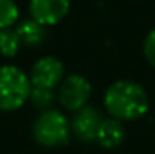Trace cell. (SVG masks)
<instances>
[{
    "label": "cell",
    "instance_id": "6da1fadb",
    "mask_svg": "<svg viewBox=\"0 0 155 154\" xmlns=\"http://www.w3.org/2000/svg\"><path fill=\"white\" fill-rule=\"evenodd\" d=\"M149 94L142 85L130 80L110 83L104 93V108L107 115L119 121L140 119L149 111Z\"/></svg>",
    "mask_w": 155,
    "mask_h": 154
},
{
    "label": "cell",
    "instance_id": "7a4b0ae2",
    "mask_svg": "<svg viewBox=\"0 0 155 154\" xmlns=\"http://www.w3.org/2000/svg\"><path fill=\"white\" fill-rule=\"evenodd\" d=\"M31 83L28 75L15 65L0 67V109L17 111L30 98Z\"/></svg>",
    "mask_w": 155,
    "mask_h": 154
},
{
    "label": "cell",
    "instance_id": "3957f363",
    "mask_svg": "<svg viewBox=\"0 0 155 154\" xmlns=\"http://www.w3.org/2000/svg\"><path fill=\"white\" fill-rule=\"evenodd\" d=\"M31 134L38 144L45 148L63 146L71 138V123L60 109H46L41 111L33 121Z\"/></svg>",
    "mask_w": 155,
    "mask_h": 154
},
{
    "label": "cell",
    "instance_id": "277c9868",
    "mask_svg": "<svg viewBox=\"0 0 155 154\" xmlns=\"http://www.w3.org/2000/svg\"><path fill=\"white\" fill-rule=\"evenodd\" d=\"M91 93H93V86L89 80L84 78L83 75H69L58 86L56 100L66 111L76 113L81 108L87 106Z\"/></svg>",
    "mask_w": 155,
    "mask_h": 154
},
{
    "label": "cell",
    "instance_id": "5b68a950",
    "mask_svg": "<svg viewBox=\"0 0 155 154\" xmlns=\"http://www.w3.org/2000/svg\"><path fill=\"white\" fill-rule=\"evenodd\" d=\"M28 78L31 88L54 90L64 80V65L56 56H41L33 63Z\"/></svg>",
    "mask_w": 155,
    "mask_h": 154
},
{
    "label": "cell",
    "instance_id": "8992f818",
    "mask_svg": "<svg viewBox=\"0 0 155 154\" xmlns=\"http://www.w3.org/2000/svg\"><path fill=\"white\" fill-rule=\"evenodd\" d=\"M102 119L104 118H102L101 111L97 108L89 106V104L84 106L79 111H76L73 119L69 121L71 123V134L83 142L96 141V136H97V131Z\"/></svg>",
    "mask_w": 155,
    "mask_h": 154
},
{
    "label": "cell",
    "instance_id": "52a82bcc",
    "mask_svg": "<svg viewBox=\"0 0 155 154\" xmlns=\"http://www.w3.org/2000/svg\"><path fill=\"white\" fill-rule=\"evenodd\" d=\"M69 0H30V15L36 23L48 27L56 25L69 12Z\"/></svg>",
    "mask_w": 155,
    "mask_h": 154
},
{
    "label": "cell",
    "instance_id": "ba28073f",
    "mask_svg": "<svg viewBox=\"0 0 155 154\" xmlns=\"http://www.w3.org/2000/svg\"><path fill=\"white\" fill-rule=\"evenodd\" d=\"M125 139V128L122 121L114 119V118H104L99 126L96 141L99 142V146L104 149H116L119 148Z\"/></svg>",
    "mask_w": 155,
    "mask_h": 154
},
{
    "label": "cell",
    "instance_id": "9c48e42d",
    "mask_svg": "<svg viewBox=\"0 0 155 154\" xmlns=\"http://www.w3.org/2000/svg\"><path fill=\"white\" fill-rule=\"evenodd\" d=\"M15 30H17L18 36H20L21 43H25V45H28V46H36V45H40V43H43V40H45V36H46L45 27L36 23L31 18L18 22Z\"/></svg>",
    "mask_w": 155,
    "mask_h": 154
},
{
    "label": "cell",
    "instance_id": "30bf717a",
    "mask_svg": "<svg viewBox=\"0 0 155 154\" xmlns=\"http://www.w3.org/2000/svg\"><path fill=\"white\" fill-rule=\"evenodd\" d=\"M21 40L18 36L15 28H5L0 30V55L5 58H12L20 51L21 48Z\"/></svg>",
    "mask_w": 155,
    "mask_h": 154
},
{
    "label": "cell",
    "instance_id": "8fae6325",
    "mask_svg": "<svg viewBox=\"0 0 155 154\" xmlns=\"http://www.w3.org/2000/svg\"><path fill=\"white\" fill-rule=\"evenodd\" d=\"M18 15L15 0H0V30L12 28L18 22Z\"/></svg>",
    "mask_w": 155,
    "mask_h": 154
},
{
    "label": "cell",
    "instance_id": "7c38bea8",
    "mask_svg": "<svg viewBox=\"0 0 155 154\" xmlns=\"http://www.w3.org/2000/svg\"><path fill=\"white\" fill-rule=\"evenodd\" d=\"M33 106H36L41 111L51 109V104L54 101V93L53 90H43V88H31L30 91V98H28Z\"/></svg>",
    "mask_w": 155,
    "mask_h": 154
},
{
    "label": "cell",
    "instance_id": "4fadbf2b",
    "mask_svg": "<svg viewBox=\"0 0 155 154\" xmlns=\"http://www.w3.org/2000/svg\"><path fill=\"white\" fill-rule=\"evenodd\" d=\"M142 50H143V56L149 61V65L155 68V28L147 33L145 40H143Z\"/></svg>",
    "mask_w": 155,
    "mask_h": 154
}]
</instances>
